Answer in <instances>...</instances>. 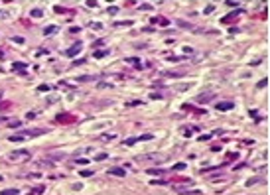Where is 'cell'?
Masks as SVG:
<instances>
[{
	"label": "cell",
	"mask_w": 270,
	"mask_h": 195,
	"mask_svg": "<svg viewBox=\"0 0 270 195\" xmlns=\"http://www.w3.org/2000/svg\"><path fill=\"white\" fill-rule=\"evenodd\" d=\"M138 164H148V162H154V164H158V162H166L168 160V156L166 154H156V152H152V154H140V156H136L134 158Z\"/></svg>",
	"instance_id": "obj_1"
},
{
	"label": "cell",
	"mask_w": 270,
	"mask_h": 195,
	"mask_svg": "<svg viewBox=\"0 0 270 195\" xmlns=\"http://www.w3.org/2000/svg\"><path fill=\"white\" fill-rule=\"evenodd\" d=\"M30 150H14V152H10V160L12 162H22V160H30Z\"/></svg>",
	"instance_id": "obj_2"
},
{
	"label": "cell",
	"mask_w": 270,
	"mask_h": 195,
	"mask_svg": "<svg viewBox=\"0 0 270 195\" xmlns=\"http://www.w3.org/2000/svg\"><path fill=\"white\" fill-rule=\"evenodd\" d=\"M81 47H83V44L81 41H77L75 45H71V47L67 49V51H65V55H69V57H73V55H77L79 51H81Z\"/></svg>",
	"instance_id": "obj_3"
},
{
	"label": "cell",
	"mask_w": 270,
	"mask_h": 195,
	"mask_svg": "<svg viewBox=\"0 0 270 195\" xmlns=\"http://www.w3.org/2000/svg\"><path fill=\"white\" fill-rule=\"evenodd\" d=\"M57 122H73L75 120V117L73 114H67V113H63V114H57Z\"/></svg>",
	"instance_id": "obj_4"
},
{
	"label": "cell",
	"mask_w": 270,
	"mask_h": 195,
	"mask_svg": "<svg viewBox=\"0 0 270 195\" xmlns=\"http://www.w3.org/2000/svg\"><path fill=\"white\" fill-rule=\"evenodd\" d=\"M217 110H231L233 106H235V103H229V101H225V103H217Z\"/></svg>",
	"instance_id": "obj_5"
},
{
	"label": "cell",
	"mask_w": 270,
	"mask_h": 195,
	"mask_svg": "<svg viewBox=\"0 0 270 195\" xmlns=\"http://www.w3.org/2000/svg\"><path fill=\"white\" fill-rule=\"evenodd\" d=\"M138 140H152V134H144V136H136V138H128V140H126V144L130 146V144L138 142Z\"/></svg>",
	"instance_id": "obj_6"
},
{
	"label": "cell",
	"mask_w": 270,
	"mask_h": 195,
	"mask_svg": "<svg viewBox=\"0 0 270 195\" xmlns=\"http://www.w3.org/2000/svg\"><path fill=\"white\" fill-rule=\"evenodd\" d=\"M124 168H110L109 169V176H118V177H124Z\"/></svg>",
	"instance_id": "obj_7"
},
{
	"label": "cell",
	"mask_w": 270,
	"mask_h": 195,
	"mask_svg": "<svg viewBox=\"0 0 270 195\" xmlns=\"http://www.w3.org/2000/svg\"><path fill=\"white\" fill-rule=\"evenodd\" d=\"M215 95L213 93H205V95H199L197 97V103H205V101H209V99H213Z\"/></svg>",
	"instance_id": "obj_8"
},
{
	"label": "cell",
	"mask_w": 270,
	"mask_h": 195,
	"mask_svg": "<svg viewBox=\"0 0 270 195\" xmlns=\"http://www.w3.org/2000/svg\"><path fill=\"white\" fill-rule=\"evenodd\" d=\"M152 24H158V26H168V20L166 18H152Z\"/></svg>",
	"instance_id": "obj_9"
},
{
	"label": "cell",
	"mask_w": 270,
	"mask_h": 195,
	"mask_svg": "<svg viewBox=\"0 0 270 195\" xmlns=\"http://www.w3.org/2000/svg\"><path fill=\"white\" fill-rule=\"evenodd\" d=\"M20 191L18 189H14V187H10V189H2V191H0V195H18Z\"/></svg>",
	"instance_id": "obj_10"
},
{
	"label": "cell",
	"mask_w": 270,
	"mask_h": 195,
	"mask_svg": "<svg viewBox=\"0 0 270 195\" xmlns=\"http://www.w3.org/2000/svg\"><path fill=\"white\" fill-rule=\"evenodd\" d=\"M30 14L34 16V18H40V16H44V10H40V8H34V10H32Z\"/></svg>",
	"instance_id": "obj_11"
},
{
	"label": "cell",
	"mask_w": 270,
	"mask_h": 195,
	"mask_svg": "<svg viewBox=\"0 0 270 195\" xmlns=\"http://www.w3.org/2000/svg\"><path fill=\"white\" fill-rule=\"evenodd\" d=\"M239 12H240V10H237V12H233V14H229V16H225V18H223V24H227V22H229V20H233V18H235L237 14H239Z\"/></svg>",
	"instance_id": "obj_12"
},
{
	"label": "cell",
	"mask_w": 270,
	"mask_h": 195,
	"mask_svg": "<svg viewBox=\"0 0 270 195\" xmlns=\"http://www.w3.org/2000/svg\"><path fill=\"white\" fill-rule=\"evenodd\" d=\"M260 181H262L260 177H252V179H248V181H247V185H256V183H260Z\"/></svg>",
	"instance_id": "obj_13"
},
{
	"label": "cell",
	"mask_w": 270,
	"mask_h": 195,
	"mask_svg": "<svg viewBox=\"0 0 270 195\" xmlns=\"http://www.w3.org/2000/svg\"><path fill=\"white\" fill-rule=\"evenodd\" d=\"M148 173H150V176H160V173H162V169H160V168H158V169L150 168V169H148Z\"/></svg>",
	"instance_id": "obj_14"
},
{
	"label": "cell",
	"mask_w": 270,
	"mask_h": 195,
	"mask_svg": "<svg viewBox=\"0 0 270 195\" xmlns=\"http://www.w3.org/2000/svg\"><path fill=\"white\" fill-rule=\"evenodd\" d=\"M174 169H176V172H181V169H185V164H184V162H180V164L174 165Z\"/></svg>",
	"instance_id": "obj_15"
},
{
	"label": "cell",
	"mask_w": 270,
	"mask_h": 195,
	"mask_svg": "<svg viewBox=\"0 0 270 195\" xmlns=\"http://www.w3.org/2000/svg\"><path fill=\"white\" fill-rule=\"evenodd\" d=\"M199 189H191V191H181V195H199Z\"/></svg>",
	"instance_id": "obj_16"
},
{
	"label": "cell",
	"mask_w": 270,
	"mask_h": 195,
	"mask_svg": "<svg viewBox=\"0 0 270 195\" xmlns=\"http://www.w3.org/2000/svg\"><path fill=\"white\" fill-rule=\"evenodd\" d=\"M107 55V51H95V57H97V59H101V57H105Z\"/></svg>",
	"instance_id": "obj_17"
},
{
	"label": "cell",
	"mask_w": 270,
	"mask_h": 195,
	"mask_svg": "<svg viewBox=\"0 0 270 195\" xmlns=\"http://www.w3.org/2000/svg\"><path fill=\"white\" fill-rule=\"evenodd\" d=\"M14 69H18V71L20 69H26V63H14Z\"/></svg>",
	"instance_id": "obj_18"
},
{
	"label": "cell",
	"mask_w": 270,
	"mask_h": 195,
	"mask_svg": "<svg viewBox=\"0 0 270 195\" xmlns=\"http://www.w3.org/2000/svg\"><path fill=\"white\" fill-rule=\"evenodd\" d=\"M51 158H57V160H61V158H65V154H57V152H51Z\"/></svg>",
	"instance_id": "obj_19"
},
{
	"label": "cell",
	"mask_w": 270,
	"mask_h": 195,
	"mask_svg": "<svg viewBox=\"0 0 270 195\" xmlns=\"http://www.w3.org/2000/svg\"><path fill=\"white\" fill-rule=\"evenodd\" d=\"M55 12H57V14H63V12H67V10H65L63 6H55Z\"/></svg>",
	"instance_id": "obj_20"
},
{
	"label": "cell",
	"mask_w": 270,
	"mask_h": 195,
	"mask_svg": "<svg viewBox=\"0 0 270 195\" xmlns=\"http://www.w3.org/2000/svg\"><path fill=\"white\" fill-rule=\"evenodd\" d=\"M140 10H152L150 4H140Z\"/></svg>",
	"instance_id": "obj_21"
},
{
	"label": "cell",
	"mask_w": 270,
	"mask_h": 195,
	"mask_svg": "<svg viewBox=\"0 0 270 195\" xmlns=\"http://www.w3.org/2000/svg\"><path fill=\"white\" fill-rule=\"evenodd\" d=\"M213 10H215V6H213V4H209V6L205 8V14H209V12H213Z\"/></svg>",
	"instance_id": "obj_22"
},
{
	"label": "cell",
	"mask_w": 270,
	"mask_h": 195,
	"mask_svg": "<svg viewBox=\"0 0 270 195\" xmlns=\"http://www.w3.org/2000/svg\"><path fill=\"white\" fill-rule=\"evenodd\" d=\"M12 40H14L16 44H24V38H20V36H16V38H12Z\"/></svg>",
	"instance_id": "obj_23"
},
{
	"label": "cell",
	"mask_w": 270,
	"mask_h": 195,
	"mask_svg": "<svg viewBox=\"0 0 270 195\" xmlns=\"http://www.w3.org/2000/svg\"><path fill=\"white\" fill-rule=\"evenodd\" d=\"M109 12H110V14H116V12H118V8H116V6H110Z\"/></svg>",
	"instance_id": "obj_24"
},
{
	"label": "cell",
	"mask_w": 270,
	"mask_h": 195,
	"mask_svg": "<svg viewBox=\"0 0 270 195\" xmlns=\"http://www.w3.org/2000/svg\"><path fill=\"white\" fill-rule=\"evenodd\" d=\"M53 32H55V28H53V26H49L47 30H45V34H53Z\"/></svg>",
	"instance_id": "obj_25"
},
{
	"label": "cell",
	"mask_w": 270,
	"mask_h": 195,
	"mask_svg": "<svg viewBox=\"0 0 270 195\" xmlns=\"http://www.w3.org/2000/svg\"><path fill=\"white\" fill-rule=\"evenodd\" d=\"M91 173H93V172H89V169H85V172H81V176H85V177H89V176H91Z\"/></svg>",
	"instance_id": "obj_26"
},
{
	"label": "cell",
	"mask_w": 270,
	"mask_h": 195,
	"mask_svg": "<svg viewBox=\"0 0 270 195\" xmlns=\"http://www.w3.org/2000/svg\"><path fill=\"white\" fill-rule=\"evenodd\" d=\"M105 158H107L105 152H103V154H97V160H105Z\"/></svg>",
	"instance_id": "obj_27"
},
{
	"label": "cell",
	"mask_w": 270,
	"mask_h": 195,
	"mask_svg": "<svg viewBox=\"0 0 270 195\" xmlns=\"http://www.w3.org/2000/svg\"><path fill=\"white\" fill-rule=\"evenodd\" d=\"M0 18H8V12H0Z\"/></svg>",
	"instance_id": "obj_28"
},
{
	"label": "cell",
	"mask_w": 270,
	"mask_h": 195,
	"mask_svg": "<svg viewBox=\"0 0 270 195\" xmlns=\"http://www.w3.org/2000/svg\"><path fill=\"white\" fill-rule=\"evenodd\" d=\"M0 181H2V177H0Z\"/></svg>",
	"instance_id": "obj_29"
},
{
	"label": "cell",
	"mask_w": 270,
	"mask_h": 195,
	"mask_svg": "<svg viewBox=\"0 0 270 195\" xmlns=\"http://www.w3.org/2000/svg\"><path fill=\"white\" fill-rule=\"evenodd\" d=\"M0 97H2V93H0Z\"/></svg>",
	"instance_id": "obj_30"
}]
</instances>
